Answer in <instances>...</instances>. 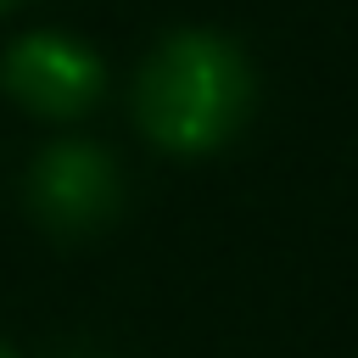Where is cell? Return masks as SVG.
Here are the masks:
<instances>
[{"label":"cell","mask_w":358,"mask_h":358,"mask_svg":"<svg viewBox=\"0 0 358 358\" xmlns=\"http://www.w3.org/2000/svg\"><path fill=\"white\" fill-rule=\"evenodd\" d=\"M246 106H252V67L218 34L162 39L134 84L140 129L173 157H201L224 145L241 129Z\"/></svg>","instance_id":"obj_1"},{"label":"cell","mask_w":358,"mask_h":358,"mask_svg":"<svg viewBox=\"0 0 358 358\" xmlns=\"http://www.w3.org/2000/svg\"><path fill=\"white\" fill-rule=\"evenodd\" d=\"M28 201L62 235L95 229L117 207V162L90 140H62V145L39 151V162L28 173Z\"/></svg>","instance_id":"obj_2"},{"label":"cell","mask_w":358,"mask_h":358,"mask_svg":"<svg viewBox=\"0 0 358 358\" xmlns=\"http://www.w3.org/2000/svg\"><path fill=\"white\" fill-rule=\"evenodd\" d=\"M11 101H22L39 117H78L101 95V62L67 34H28L6 50L0 67Z\"/></svg>","instance_id":"obj_3"},{"label":"cell","mask_w":358,"mask_h":358,"mask_svg":"<svg viewBox=\"0 0 358 358\" xmlns=\"http://www.w3.org/2000/svg\"><path fill=\"white\" fill-rule=\"evenodd\" d=\"M11 6H17V0H0V11H11Z\"/></svg>","instance_id":"obj_4"},{"label":"cell","mask_w":358,"mask_h":358,"mask_svg":"<svg viewBox=\"0 0 358 358\" xmlns=\"http://www.w3.org/2000/svg\"><path fill=\"white\" fill-rule=\"evenodd\" d=\"M0 358H17V352H11V347H0Z\"/></svg>","instance_id":"obj_5"}]
</instances>
